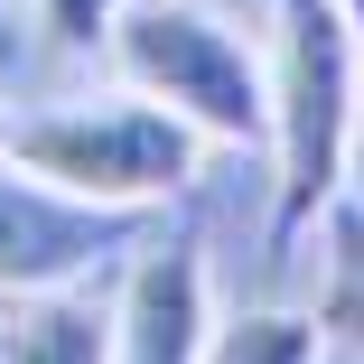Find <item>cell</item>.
Listing matches in <instances>:
<instances>
[{
	"mask_svg": "<svg viewBox=\"0 0 364 364\" xmlns=\"http://www.w3.org/2000/svg\"><path fill=\"white\" fill-rule=\"evenodd\" d=\"M364 112V38L336 0H271V178L280 243H299L346 196Z\"/></svg>",
	"mask_w": 364,
	"mask_h": 364,
	"instance_id": "obj_1",
	"label": "cell"
},
{
	"mask_svg": "<svg viewBox=\"0 0 364 364\" xmlns=\"http://www.w3.org/2000/svg\"><path fill=\"white\" fill-rule=\"evenodd\" d=\"M10 159L75 187L94 205H131V215H159L168 196L196 187V159H205V131L187 112H168L159 94H65L47 112H19L10 131Z\"/></svg>",
	"mask_w": 364,
	"mask_h": 364,
	"instance_id": "obj_2",
	"label": "cell"
},
{
	"mask_svg": "<svg viewBox=\"0 0 364 364\" xmlns=\"http://www.w3.org/2000/svg\"><path fill=\"white\" fill-rule=\"evenodd\" d=\"M103 56L122 85L159 94L205 140H234V150L271 140V47L234 28L215 0H122Z\"/></svg>",
	"mask_w": 364,
	"mask_h": 364,
	"instance_id": "obj_3",
	"label": "cell"
},
{
	"mask_svg": "<svg viewBox=\"0 0 364 364\" xmlns=\"http://www.w3.org/2000/svg\"><path fill=\"white\" fill-rule=\"evenodd\" d=\"M150 234V215L131 205H94L75 187H56L38 168H19L0 150V299H38V289H75L94 280L112 252H131Z\"/></svg>",
	"mask_w": 364,
	"mask_h": 364,
	"instance_id": "obj_4",
	"label": "cell"
},
{
	"mask_svg": "<svg viewBox=\"0 0 364 364\" xmlns=\"http://www.w3.org/2000/svg\"><path fill=\"white\" fill-rule=\"evenodd\" d=\"M215 346V262L196 225H150L122 252L112 364H205Z\"/></svg>",
	"mask_w": 364,
	"mask_h": 364,
	"instance_id": "obj_5",
	"label": "cell"
},
{
	"mask_svg": "<svg viewBox=\"0 0 364 364\" xmlns=\"http://www.w3.org/2000/svg\"><path fill=\"white\" fill-rule=\"evenodd\" d=\"M0 364H112V299H94L85 280L0 299Z\"/></svg>",
	"mask_w": 364,
	"mask_h": 364,
	"instance_id": "obj_6",
	"label": "cell"
},
{
	"mask_svg": "<svg viewBox=\"0 0 364 364\" xmlns=\"http://www.w3.org/2000/svg\"><path fill=\"white\" fill-rule=\"evenodd\" d=\"M318 243H327V280H318V327H327V346L336 355H355L364 364V196L346 187L327 215H318Z\"/></svg>",
	"mask_w": 364,
	"mask_h": 364,
	"instance_id": "obj_7",
	"label": "cell"
},
{
	"mask_svg": "<svg viewBox=\"0 0 364 364\" xmlns=\"http://www.w3.org/2000/svg\"><path fill=\"white\" fill-rule=\"evenodd\" d=\"M205 364H327V327L318 309H243L215 327Z\"/></svg>",
	"mask_w": 364,
	"mask_h": 364,
	"instance_id": "obj_8",
	"label": "cell"
},
{
	"mask_svg": "<svg viewBox=\"0 0 364 364\" xmlns=\"http://www.w3.org/2000/svg\"><path fill=\"white\" fill-rule=\"evenodd\" d=\"M19 10H28V38H38V56L75 65V56L112 47V19H122V0H19Z\"/></svg>",
	"mask_w": 364,
	"mask_h": 364,
	"instance_id": "obj_9",
	"label": "cell"
},
{
	"mask_svg": "<svg viewBox=\"0 0 364 364\" xmlns=\"http://www.w3.org/2000/svg\"><path fill=\"white\" fill-rule=\"evenodd\" d=\"M0 47H19V0H0Z\"/></svg>",
	"mask_w": 364,
	"mask_h": 364,
	"instance_id": "obj_10",
	"label": "cell"
},
{
	"mask_svg": "<svg viewBox=\"0 0 364 364\" xmlns=\"http://www.w3.org/2000/svg\"><path fill=\"white\" fill-rule=\"evenodd\" d=\"M336 10H346V19H355V38H364V0H336Z\"/></svg>",
	"mask_w": 364,
	"mask_h": 364,
	"instance_id": "obj_11",
	"label": "cell"
},
{
	"mask_svg": "<svg viewBox=\"0 0 364 364\" xmlns=\"http://www.w3.org/2000/svg\"><path fill=\"white\" fill-rule=\"evenodd\" d=\"M10 131H19V122H10V112H0V150H10Z\"/></svg>",
	"mask_w": 364,
	"mask_h": 364,
	"instance_id": "obj_12",
	"label": "cell"
}]
</instances>
